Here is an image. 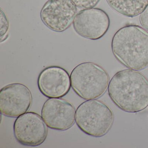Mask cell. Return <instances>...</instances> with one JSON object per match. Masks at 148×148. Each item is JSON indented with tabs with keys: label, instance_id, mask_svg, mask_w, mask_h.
Returning <instances> with one entry per match:
<instances>
[{
	"label": "cell",
	"instance_id": "obj_7",
	"mask_svg": "<svg viewBox=\"0 0 148 148\" xmlns=\"http://www.w3.org/2000/svg\"><path fill=\"white\" fill-rule=\"evenodd\" d=\"M110 19L107 14L100 8H92L79 11L75 17L73 27L81 37L97 40L109 30Z\"/></svg>",
	"mask_w": 148,
	"mask_h": 148
},
{
	"label": "cell",
	"instance_id": "obj_8",
	"mask_svg": "<svg viewBox=\"0 0 148 148\" xmlns=\"http://www.w3.org/2000/svg\"><path fill=\"white\" fill-rule=\"evenodd\" d=\"M32 102V92L23 84H9L0 91V111L6 116L16 118L25 114L30 109Z\"/></svg>",
	"mask_w": 148,
	"mask_h": 148
},
{
	"label": "cell",
	"instance_id": "obj_5",
	"mask_svg": "<svg viewBox=\"0 0 148 148\" xmlns=\"http://www.w3.org/2000/svg\"><path fill=\"white\" fill-rule=\"evenodd\" d=\"M39 114L29 112L17 117L14 124V134L17 141L25 146L35 147L44 143L48 128Z\"/></svg>",
	"mask_w": 148,
	"mask_h": 148
},
{
	"label": "cell",
	"instance_id": "obj_6",
	"mask_svg": "<svg viewBox=\"0 0 148 148\" xmlns=\"http://www.w3.org/2000/svg\"><path fill=\"white\" fill-rule=\"evenodd\" d=\"M77 12L76 6L71 0H48L42 7L40 17L49 29L63 32L71 25Z\"/></svg>",
	"mask_w": 148,
	"mask_h": 148
},
{
	"label": "cell",
	"instance_id": "obj_10",
	"mask_svg": "<svg viewBox=\"0 0 148 148\" xmlns=\"http://www.w3.org/2000/svg\"><path fill=\"white\" fill-rule=\"evenodd\" d=\"M38 84L41 93L49 98L63 97L71 87L69 73L58 66L44 69L39 75Z\"/></svg>",
	"mask_w": 148,
	"mask_h": 148
},
{
	"label": "cell",
	"instance_id": "obj_12",
	"mask_svg": "<svg viewBox=\"0 0 148 148\" xmlns=\"http://www.w3.org/2000/svg\"><path fill=\"white\" fill-rule=\"evenodd\" d=\"M77 7L84 9L93 8L99 3L100 0H71Z\"/></svg>",
	"mask_w": 148,
	"mask_h": 148
},
{
	"label": "cell",
	"instance_id": "obj_9",
	"mask_svg": "<svg viewBox=\"0 0 148 148\" xmlns=\"http://www.w3.org/2000/svg\"><path fill=\"white\" fill-rule=\"evenodd\" d=\"M76 110L67 100L60 98H49L44 103L41 117L47 127L56 130L64 131L75 123Z\"/></svg>",
	"mask_w": 148,
	"mask_h": 148
},
{
	"label": "cell",
	"instance_id": "obj_11",
	"mask_svg": "<svg viewBox=\"0 0 148 148\" xmlns=\"http://www.w3.org/2000/svg\"><path fill=\"white\" fill-rule=\"evenodd\" d=\"M114 11L123 16L133 18L139 15L148 5V0H106Z\"/></svg>",
	"mask_w": 148,
	"mask_h": 148
},
{
	"label": "cell",
	"instance_id": "obj_14",
	"mask_svg": "<svg viewBox=\"0 0 148 148\" xmlns=\"http://www.w3.org/2000/svg\"><path fill=\"white\" fill-rule=\"evenodd\" d=\"M139 21L142 26L148 31V5L140 14Z\"/></svg>",
	"mask_w": 148,
	"mask_h": 148
},
{
	"label": "cell",
	"instance_id": "obj_13",
	"mask_svg": "<svg viewBox=\"0 0 148 148\" xmlns=\"http://www.w3.org/2000/svg\"><path fill=\"white\" fill-rule=\"evenodd\" d=\"M9 22L4 11L1 8V37L8 33Z\"/></svg>",
	"mask_w": 148,
	"mask_h": 148
},
{
	"label": "cell",
	"instance_id": "obj_3",
	"mask_svg": "<svg viewBox=\"0 0 148 148\" xmlns=\"http://www.w3.org/2000/svg\"><path fill=\"white\" fill-rule=\"evenodd\" d=\"M70 78L73 90L86 100L96 99L103 96L110 83L107 71L93 62H84L78 65L71 73Z\"/></svg>",
	"mask_w": 148,
	"mask_h": 148
},
{
	"label": "cell",
	"instance_id": "obj_4",
	"mask_svg": "<svg viewBox=\"0 0 148 148\" xmlns=\"http://www.w3.org/2000/svg\"><path fill=\"white\" fill-rule=\"evenodd\" d=\"M113 112L107 104L97 99L85 101L77 108L75 121L84 133L94 137L106 135L113 124Z\"/></svg>",
	"mask_w": 148,
	"mask_h": 148
},
{
	"label": "cell",
	"instance_id": "obj_1",
	"mask_svg": "<svg viewBox=\"0 0 148 148\" xmlns=\"http://www.w3.org/2000/svg\"><path fill=\"white\" fill-rule=\"evenodd\" d=\"M108 91L112 102L125 112H139L148 106V79L138 71L118 72L110 81Z\"/></svg>",
	"mask_w": 148,
	"mask_h": 148
},
{
	"label": "cell",
	"instance_id": "obj_2",
	"mask_svg": "<svg viewBox=\"0 0 148 148\" xmlns=\"http://www.w3.org/2000/svg\"><path fill=\"white\" fill-rule=\"evenodd\" d=\"M116 59L127 68L141 71L148 67V32L136 25L119 29L111 43Z\"/></svg>",
	"mask_w": 148,
	"mask_h": 148
}]
</instances>
